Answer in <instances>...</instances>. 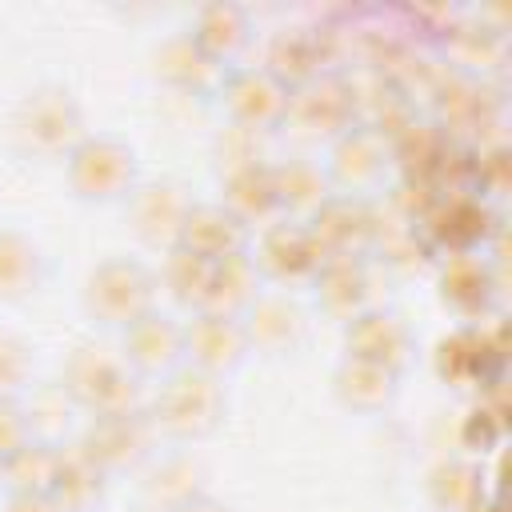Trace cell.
Returning <instances> with one entry per match:
<instances>
[{"mask_svg": "<svg viewBox=\"0 0 512 512\" xmlns=\"http://www.w3.org/2000/svg\"><path fill=\"white\" fill-rule=\"evenodd\" d=\"M12 140L24 156L68 160L84 140V116L64 88H36L12 112Z\"/></svg>", "mask_w": 512, "mask_h": 512, "instance_id": "cell-1", "label": "cell"}, {"mask_svg": "<svg viewBox=\"0 0 512 512\" xmlns=\"http://www.w3.org/2000/svg\"><path fill=\"white\" fill-rule=\"evenodd\" d=\"M224 416V388L212 372L200 368H172L152 400V424L164 428L168 436H204L220 424Z\"/></svg>", "mask_w": 512, "mask_h": 512, "instance_id": "cell-2", "label": "cell"}, {"mask_svg": "<svg viewBox=\"0 0 512 512\" xmlns=\"http://www.w3.org/2000/svg\"><path fill=\"white\" fill-rule=\"evenodd\" d=\"M64 388L92 416L136 408V372L124 360V352H112L104 344H80L68 356V364H64Z\"/></svg>", "mask_w": 512, "mask_h": 512, "instance_id": "cell-3", "label": "cell"}, {"mask_svg": "<svg viewBox=\"0 0 512 512\" xmlns=\"http://www.w3.org/2000/svg\"><path fill=\"white\" fill-rule=\"evenodd\" d=\"M84 308H88L100 324L124 332L128 324H136L144 312L156 308V276H152L140 260H128V256L104 260V264L88 276Z\"/></svg>", "mask_w": 512, "mask_h": 512, "instance_id": "cell-4", "label": "cell"}, {"mask_svg": "<svg viewBox=\"0 0 512 512\" xmlns=\"http://www.w3.org/2000/svg\"><path fill=\"white\" fill-rule=\"evenodd\" d=\"M68 184L92 204L128 200L136 192V152L116 136H84L68 156Z\"/></svg>", "mask_w": 512, "mask_h": 512, "instance_id": "cell-5", "label": "cell"}, {"mask_svg": "<svg viewBox=\"0 0 512 512\" xmlns=\"http://www.w3.org/2000/svg\"><path fill=\"white\" fill-rule=\"evenodd\" d=\"M152 432H156L152 416H144L140 408H124V412L92 416V428L80 444L100 460L104 472H112V468H128L140 456H148Z\"/></svg>", "mask_w": 512, "mask_h": 512, "instance_id": "cell-6", "label": "cell"}, {"mask_svg": "<svg viewBox=\"0 0 512 512\" xmlns=\"http://www.w3.org/2000/svg\"><path fill=\"white\" fill-rule=\"evenodd\" d=\"M128 204H132V228L144 244L168 248V252L180 244V232H184V220L192 208V200L184 196L180 184H168V180L144 184L128 196Z\"/></svg>", "mask_w": 512, "mask_h": 512, "instance_id": "cell-7", "label": "cell"}, {"mask_svg": "<svg viewBox=\"0 0 512 512\" xmlns=\"http://www.w3.org/2000/svg\"><path fill=\"white\" fill-rule=\"evenodd\" d=\"M248 340L240 328V316H224V312H196L192 324H184V356L192 360V368L200 372H228L244 360Z\"/></svg>", "mask_w": 512, "mask_h": 512, "instance_id": "cell-8", "label": "cell"}, {"mask_svg": "<svg viewBox=\"0 0 512 512\" xmlns=\"http://www.w3.org/2000/svg\"><path fill=\"white\" fill-rule=\"evenodd\" d=\"M224 104L236 120V128L248 132H268L284 124L288 112V88L264 68V72H236L224 84Z\"/></svg>", "mask_w": 512, "mask_h": 512, "instance_id": "cell-9", "label": "cell"}, {"mask_svg": "<svg viewBox=\"0 0 512 512\" xmlns=\"http://www.w3.org/2000/svg\"><path fill=\"white\" fill-rule=\"evenodd\" d=\"M176 248H188L212 264L228 256H248V224L224 204H192Z\"/></svg>", "mask_w": 512, "mask_h": 512, "instance_id": "cell-10", "label": "cell"}, {"mask_svg": "<svg viewBox=\"0 0 512 512\" xmlns=\"http://www.w3.org/2000/svg\"><path fill=\"white\" fill-rule=\"evenodd\" d=\"M252 264H256V272H268L276 280H296V276H312L324 264V252L308 224L288 220V224H272L260 236Z\"/></svg>", "mask_w": 512, "mask_h": 512, "instance_id": "cell-11", "label": "cell"}, {"mask_svg": "<svg viewBox=\"0 0 512 512\" xmlns=\"http://www.w3.org/2000/svg\"><path fill=\"white\" fill-rule=\"evenodd\" d=\"M124 360L132 364V372H172L184 356V328L164 316V312H144L136 324L124 328V344H120Z\"/></svg>", "mask_w": 512, "mask_h": 512, "instance_id": "cell-12", "label": "cell"}, {"mask_svg": "<svg viewBox=\"0 0 512 512\" xmlns=\"http://www.w3.org/2000/svg\"><path fill=\"white\" fill-rule=\"evenodd\" d=\"M104 476L108 472L84 444L56 448V472L48 484V500L56 504V512H92L104 496Z\"/></svg>", "mask_w": 512, "mask_h": 512, "instance_id": "cell-13", "label": "cell"}, {"mask_svg": "<svg viewBox=\"0 0 512 512\" xmlns=\"http://www.w3.org/2000/svg\"><path fill=\"white\" fill-rule=\"evenodd\" d=\"M308 228H312V236H316L324 256H356L368 244V236H372V216L348 192V196H328L312 212Z\"/></svg>", "mask_w": 512, "mask_h": 512, "instance_id": "cell-14", "label": "cell"}, {"mask_svg": "<svg viewBox=\"0 0 512 512\" xmlns=\"http://www.w3.org/2000/svg\"><path fill=\"white\" fill-rule=\"evenodd\" d=\"M412 352V336L404 328L400 316L392 312H360L348 320V356L356 360H368V364H380V368H400Z\"/></svg>", "mask_w": 512, "mask_h": 512, "instance_id": "cell-15", "label": "cell"}, {"mask_svg": "<svg viewBox=\"0 0 512 512\" xmlns=\"http://www.w3.org/2000/svg\"><path fill=\"white\" fill-rule=\"evenodd\" d=\"M348 116H352V96L344 84L336 80H308V84H296L288 92V112H284V124H300L304 132H340L348 128Z\"/></svg>", "mask_w": 512, "mask_h": 512, "instance_id": "cell-16", "label": "cell"}, {"mask_svg": "<svg viewBox=\"0 0 512 512\" xmlns=\"http://www.w3.org/2000/svg\"><path fill=\"white\" fill-rule=\"evenodd\" d=\"M240 328H244L248 348H260V352H268V356H280V352L296 348V340H300V332H304V320H300L296 304H288V300H280V296H264V300L256 296V300L248 304Z\"/></svg>", "mask_w": 512, "mask_h": 512, "instance_id": "cell-17", "label": "cell"}, {"mask_svg": "<svg viewBox=\"0 0 512 512\" xmlns=\"http://www.w3.org/2000/svg\"><path fill=\"white\" fill-rule=\"evenodd\" d=\"M312 276H316V296L332 316L352 320L364 312L368 276H364V264L356 256H324V264Z\"/></svg>", "mask_w": 512, "mask_h": 512, "instance_id": "cell-18", "label": "cell"}, {"mask_svg": "<svg viewBox=\"0 0 512 512\" xmlns=\"http://www.w3.org/2000/svg\"><path fill=\"white\" fill-rule=\"evenodd\" d=\"M256 264L252 256H228V260H216L212 264V276H208V292H204V304L200 312H224V316H244L248 304L256 300Z\"/></svg>", "mask_w": 512, "mask_h": 512, "instance_id": "cell-19", "label": "cell"}, {"mask_svg": "<svg viewBox=\"0 0 512 512\" xmlns=\"http://www.w3.org/2000/svg\"><path fill=\"white\" fill-rule=\"evenodd\" d=\"M40 280H44L40 248L28 236L4 228L0 232V300H24L40 288Z\"/></svg>", "mask_w": 512, "mask_h": 512, "instance_id": "cell-20", "label": "cell"}, {"mask_svg": "<svg viewBox=\"0 0 512 512\" xmlns=\"http://www.w3.org/2000/svg\"><path fill=\"white\" fill-rule=\"evenodd\" d=\"M384 144H380V136H372V132H356V128H348L340 140H336V148H332V176L340 180V184H348V188H368V184H376L380 180V172H384Z\"/></svg>", "mask_w": 512, "mask_h": 512, "instance_id": "cell-21", "label": "cell"}, {"mask_svg": "<svg viewBox=\"0 0 512 512\" xmlns=\"http://www.w3.org/2000/svg\"><path fill=\"white\" fill-rule=\"evenodd\" d=\"M224 208L236 212L244 224L256 216H268L280 208L276 200V184H272V168L268 164H248L224 176Z\"/></svg>", "mask_w": 512, "mask_h": 512, "instance_id": "cell-22", "label": "cell"}, {"mask_svg": "<svg viewBox=\"0 0 512 512\" xmlns=\"http://www.w3.org/2000/svg\"><path fill=\"white\" fill-rule=\"evenodd\" d=\"M336 392L348 408H384L396 392V372L392 368H380V364H368V360H356L348 356L336 372Z\"/></svg>", "mask_w": 512, "mask_h": 512, "instance_id": "cell-23", "label": "cell"}, {"mask_svg": "<svg viewBox=\"0 0 512 512\" xmlns=\"http://www.w3.org/2000/svg\"><path fill=\"white\" fill-rule=\"evenodd\" d=\"M212 60H224L244 48L248 40V16L236 4H208L196 12V28L188 32Z\"/></svg>", "mask_w": 512, "mask_h": 512, "instance_id": "cell-24", "label": "cell"}, {"mask_svg": "<svg viewBox=\"0 0 512 512\" xmlns=\"http://www.w3.org/2000/svg\"><path fill=\"white\" fill-rule=\"evenodd\" d=\"M156 76L176 84V88H204L212 76H216V60L184 32V36H172L160 44L156 52Z\"/></svg>", "mask_w": 512, "mask_h": 512, "instance_id": "cell-25", "label": "cell"}, {"mask_svg": "<svg viewBox=\"0 0 512 512\" xmlns=\"http://www.w3.org/2000/svg\"><path fill=\"white\" fill-rule=\"evenodd\" d=\"M272 184H276V200L288 212H316L332 192H328V176L320 172V164L312 160H288L280 168H272Z\"/></svg>", "mask_w": 512, "mask_h": 512, "instance_id": "cell-26", "label": "cell"}, {"mask_svg": "<svg viewBox=\"0 0 512 512\" xmlns=\"http://www.w3.org/2000/svg\"><path fill=\"white\" fill-rule=\"evenodd\" d=\"M0 472L8 476L12 492L48 496V484H52V472H56V448L44 444V440H24L12 456L0 460Z\"/></svg>", "mask_w": 512, "mask_h": 512, "instance_id": "cell-27", "label": "cell"}, {"mask_svg": "<svg viewBox=\"0 0 512 512\" xmlns=\"http://www.w3.org/2000/svg\"><path fill=\"white\" fill-rule=\"evenodd\" d=\"M208 276H212V260L188 252V248H172L168 252V264H164V284L172 288L176 300L192 304L200 312L204 304V292H208Z\"/></svg>", "mask_w": 512, "mask_h": 512, "instance_id": "cell-28", "label": "cell"}, {"mask_svg": "<svg viewBox=\"0 0 512 512\" xmlns=\"http://www.w3.org/2000/svg\"><path fill=\"white\" fill-rule=\"evenodd\" d=\"M316 68H320V52H316V44L304 36V32H288V36H280L276 44H272V76L288 88V80L292 84H308V80H316Z\"/></svg>", "mask_w": 512, "mask_h": 512, "instance_id": "cell-29", "label": "cell"}, {"mask_svg": "<svg viewBox=\"0 0 512 512\" xmlns=\"http://www.w3.org/2000/svg\"><path fill=\"white\" fill-rule=\"evenodd\" d=\"M32 376V352L24 340L0 332V400H16Z\"/></svg>", "mask_w": 512, "mask_h": 512, "instance_id": "cell-30", "label": "cell"}, {"mask_svg": "<svg viewBox=\"0 0 512 512\" xmlns=\"http://www.w3.org/2000/svg\"><path fill=\"white\" fill-rule=\"evenodd\" d=\"M24 440H32V424H28V416L16 408V400H0V460L12 456Z\"/></svg>", "mask_w": 512, "mask_h": 512, "instance_id": "cell-31", "label": "cell"}, {"mask_svg": "<svg viewBox=\"0 0 512 512\" xmlns=\"http://www.w3.org/2000/svg\"><path fill=\"white\" fill-rule=\"evenodd\" d=\"M4 512H56V504L48 496H36V492H12Z\"/></svg>", "mask_w": 512, "mask_h": 512, "instance_id": "cell-32", "label": "cell"}, {"mask_svg": "<svg viewBox=\"0 0 512 512\" xmlns=\"http://www.w3.org/2000/svg\"><path fill=\"white\" fill-rule=\"evenodd\" d=\"M172 512H228L224 504H216V500H208V496H184Z\"/></svg>", "mask_w": 512, "mask_h": 512, "instance_id": "cell-33", "label": "cell"}, {"mask_svg": "<svg viewBox=\"0 0 512 512\" xmlns=\"http://www.w3.org/2000/svg\"><path fill=\"white\" fill-rule=\"evenodd\" d=\"M140 512H156V508H140Z\"/></svg>", "mask_w": 512, "mask_h": 512, "instance_id": "cell-34", "label": "cell"}]
</instances>
